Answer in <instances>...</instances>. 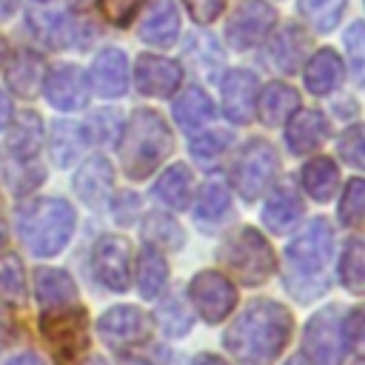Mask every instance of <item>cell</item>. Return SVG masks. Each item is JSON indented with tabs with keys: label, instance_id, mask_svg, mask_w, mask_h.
I'll use <instances>...</instances> for the list:
<instances>
[{
	"label": "cell",
	"instance_id": "obj_1",
	"mask_svg": "<svg viewBox=\"0 0 365 365\" xmlns=\"http://www.w3.org/2000/svg\"><path fill=\"white\" fill-rule=\"evenodd\" d=\"M291 334V314L274 299L251 302L225 331V348L240 365H274Z\"/></svg>",
	"mask_w": 365,
	"mask_h": 365
},
{
	"label": "cell",
	"instance_id": "obj_2",
	"mask_svg": "<svg viewBox=\"0 0 365 365\" xmlns=\"http://www.w3.org/2000/svg\"><path fill=\"white\" fill-rule=\"evenodd\" d=\"M168 151H171V131L163 123V117L148 108L134 111L120 143V160L125 174L134 180L148 177L160 165V160H165Z\"/></svg>",
	"mask_w": 365,
	"mask_h": 365
},
{
	"label": "cell",
	"instance_id": "obj_3",
	"mask_svg": "<svg viewBox=\"0 0 365 365\" xmlns=\"http://www.w3.org/2000/svg\"><path fill=\"white\" fill-rule=\"evenodd\" d=\"M20 237L37 257L57 254L74 231V208L66 200H37L20 211Z\"/></svg>",
	"mask_w": 365,
	"mask_h": 365
},
{
	"label": "cell",
	"instance_id": "obj_4",
	"mask_svg": "<svg viewBox=\"0 0 365 365\" xmlns=\"http://www.w3.org/2000/svg\"><path fill=\"white\" fill-rule=\"evenodd\" d=\"M334 248V231L325 220H314L308 222V228H302L291 242H288V279L297 277V282H288V288L294 291L302 279H311L319 291L325 288L322 271L325 262L331 257Z\"/></svg>",
	"mask_w": 365,
	"mask_h": 365
},
{
	"label": "cell",
	"instance_id": "obj_5",
	"mask_svg": "<svg viewBox=\"0 0 365 365\" xmlns=\"http://www.w3.org/2000/svg\"><path fill=\"white\" fill-rule=\"evenodd\" d=\"M222 262L245 285H259L274 274V251L265 237L254 228H242L228 240Z\"/></svg>",
	"mask_w": 365,
	"mask_h": 365
},
{
	"label": "cell",
	"instance_id": "obj_6",
	"mask_svg": "<svg viewBox=\"0 0 365 365\" xmlns=\"http://www.w3.org/2000/svg\"><path fill=\"white\" fill-rule=\"evenodd\" d=\"M305 354L311 365H342L348 351L345 319L336 305H325L305 325Z\"/></svg>",
	"mask_w": 365,
	"mask_h": 365
},
{
	"label": "cell",
	"instance_id": "obj_7",
	"mask_svg": "<svg viewBox=\"0 0 365 365\" xmlns=\"http://www.w3.org/2000/svg\"><path fill=\"white\" fill-rule=\"evenodd\" d=\"M40 331L48 339V345L54 348V356L68 365L74 362L88 342V328H86V311L66 305V308H54L46 311L40 319Z\"/></svg>",
	"mask_w": 365,
	"mask_h": 365
},
{
	"label": "cell",
	"instance_id": "obj_8",
	"mask_svg": "<svg viewBox=\"0 0 365 365\" xmlns=\"http://www.w3.org/2000/svg\"><path fill=\"white\" fill-rule=\"evenodd\" d=\"M274 171H277V154L271 143L254 140L245 145V151L234 165V188L240 191L242 200H257L271 182Z\"/></svg>",
	"mask_w": 365,
	"mask_h": 365
},
{
	"label": "cell",
	"instance_id": "obj_9",
	"mask_svg": "<svg viewBox=\"0 0 365 365\" xmlns=\"http://www.w3.org/2000/svg\"><path fill=\"white\" fill-rule=\"evenodd\" d=\"M188 297L205 322L225 319L231 314V308L237 305L234 285L228 282V277H222L217 271H200L188 285Z\"/></svg>",
	"mask_w": 365,
	"mask_h": 365
},
{
	"label": "cell",
	"instance_id": "obj_10",
	"mask_svg": "<svg viewBox=\"0 0 365 365\" xmlns=\"http://www.w3.org/2000/svg\"><path fill=\"white\" fill-rule=\"evenodd\" d=\"M91 265H94V274L97 279L111 288V291H125L128 282H131V245L128 240L123 237H103L97 245H94V254H91Z\"/></svg>",
	"mask_w": 365,
	"mask_h": 365
},
{
	"label": "cell",
	"instance_id": "obj_11",
	"mask_svg": "<svg viewBox=\"0 0 365 365\" xmlns=\"http://www.w3.org/2000/svg\"><path fill=\"white\" fill-rule=\"evenodd\" d=\"M274 17L277 14H274V9L268 3H262V0H245L234 11V17L228 20L225 37H228V43L234 48H248V46L259 43L268 34V29L274 26Z\"/></svg>",
	"mask_w": 365,
	"mask_h": 365
},
{
	"label": "cell",
	"instance_id": "obj_12",
	"mask_svg": "<svg viewBox=\"0 0 365 365\" xmlns=\"http://www.w3.org/2000/svg\"><path fill=\"white\" fill-rule=\"evenodd\" d=\"M100 334L108 345L114 348H123V345H137L148 336V317L134 308V305H117V308H108L103 317H100Z\"/></svg>",
	"mask_w": 365,
	"mask_h": 365
},
{
	"label": "cell",
	"instance_id": "obj_13",
	"mask_svg": "<svg viewBox=\"0 0 365 365\" xmlns=\"http://www.w3.org/2000/svg\"><path fill=\"white\" fill-rule=\"evenodd\" d=\"M134 77H137V88L143 94L168 97L171 91H177V86L182 80V68L174 60H165L157 54H140Z\"/></svg>",
	"mask_w": 365,
	"mask_h": 365
},
{
	"label": "cell",
	"instance_id": "obj_14",
	"mask_svg": "<svg viewBox=\"0 0 365 365\" xmlns=\"http://www.w3.org/2000/svg\"><path fill=\"white\" fill-rule=\"evenodd\" d=\"M46 97L60 111H74V108L86 106V100H88L86 74L77 66H68V63L51 68V74L46 77Z\"/></svg>",
	"mask_w": 365,
	"mask_h": 365
},
{
	"label": "cell",
	"instance_id": "obj_15",
	"mask_svg": "<svg viewBox=\"0 0 365 365\" xmlns=\"http://www.w3.org/2000/svg\"><path fill=\"white\" fill-rule=\"evenodd\" d=\"M257 97H259V83L251 71H245V68L228 71V77L222 83V106L234 123H248L254 117Z\"/></svg>",
	"mask_w": 365,
	"mask_h": 365
},
{
	"label": "cell",
	"instance_id": "obj_16",
	"mask_svg": "<svg viewBox=\"0 0 365 365\" xmlns=\"http://www.w3.org/2000/svg\"><path fill=\"white\" fill-rule=\"evenodd\" d=\"M91 86L103 97H120L128 86V63L120 48H103L91 63Z\"/></svg>",
	"mask_w": 365,
	"mask_h": 365
},
{
	"label": "cell",
	"instance_id": "obj_17",
	"mask_svg": "<svg viewBox=\"0 0 365 365\" xmlns=\"http://www.w3.org/2000/svg\"><path fill=\"white\" fill-rule=\"evenodd\" d=\"M180 34V14L177 6L171 0H154L151 9L145 11L143 23H140V37L151 46H171Z\"/></svg>",
	"mask_w": 365,
	"mask_h": 365
},
{
	"label": "cell",
	"instance_id": "obj_18",
	"mask_svg": "<svg viewBox=\"0 0 365 365\" xmlns=\"http://www.w3.org/2000/svg\"><path fill=\"white\" fill-rule=\"evenodd\" d=\"M111 180H114V171H111L108 160L91 157V160H86L80 165V171L74 177V188H77V194H80V200L86 205L97 208V205L106 202V197L111 191Z\"/></svg>",
	"mask_w": 365,
	"mask_h": 365
},
{
	"label": "cell",
	"instance_id": "obj_19",
	"mask_svg": "<svg viewBox=\"0 0 365 365\" xmlns=\"http://www.w3.org/2000/svg\"><path fill=\"white\" fill-rule=\"evenodd\" d=\"M299 217H302V200H299L297 188L291 182H279L262 208L265 225L271 231H288Z\"/></svg>",
	"mask_w": 365,
	"mask_h": 365
},
{
	"label": "cell",
	"instance_id": "obj_20",
	"mask_svg": "<svg viewBox=\"0 0 365 365\" xmlns=\"http://www.w3.org/2000/svg\"><path fill=\"white\" fill-rule=\"evenodd\" d=\"M288 145L297 154H308L319 148L328 137V120L319 111H299L288 117Z\"/></svg>",
	"mask_w": 365,
	"mask_h": 365
},
{
	"label": "cell",
	"instance_id": "obj_21",
	"mask_svg": "<svg viewBox=\"0 0 365 365\" xmlns=\"http://www.w3.org/2000/svg\"><path fill=\"white\" fill-rule=\"evenodd\" d=\"M34 291H37V299H40V305H43L46 311L74 305V297H77V288H74L71 277H68L66 271H54V268L37 271V277H34Z\"/></svg>",
	"mask_w": 365,
	"mask_h": 365
},
{
	"label": "cell",
	"instance_id": "obj_22",
	"mask_svg": "<svg viewBox=\"0 0 365 365\" xmlns=\"http://www.w3.org/2000/svg\"><path fill=\"white\" fill-rule=\"evenodd\" d=\"M342 80V60L334 48H319L305 66V86L314 94H328Z\"/></svg>",
	"mask_w": 365,
	"mask_h": 365
},
{
	"label": "cell",
	"instance_id": "obj_23",
	"mask_svg": "<svg viewBox=\"0 0 365 365\" xmlns=\"http://www.w3.org/2000/svg\"><path fill=\"white\" fill-rule=\"evenodd\" d=\"M299 108V94L285 83H271L265 91H259V114L268 125L285 123Z\"/></svg>",
	"mask_w": 365,
	"mask_h": 365
},
{
	"label": "cell",
	"instance_id": "obj_24",
	"mask_svg": "<svg viewBox=\"0 0 365 365\" xmlns=\"http://www.w3.org/2000/svg\"><path fill=\"white\" fill-rule=\"evenodd\" d=\"M40 83H43V60L29 48L17 51L11 57V66H9L11 91H17L20 97H31V94H37Z\"/></svg>",
	"mask_w": 365,
	"mask_h": 365
},
{
	"label": "cell",
	"instance_id": "obj_25",
	"mask_svg": "<svg viewBox=\"0 0 365 365\" xmlns=\"http://www.w3.org/2000/svg\"><path fill=\"white\" fill-rule=\"evenodd\" d=\"M299 180H302V188H305L314 200L325 202V200L334 197V191H336V185H339V168H336L334 160L317 157V160H311V163L302 168V177H299Z\"/></svg>",
	"mask_w": 365,
	"mask_h": 365
},
{
	"label": "cell",
	"instance_id": "obj_26",
	"mask_svg": "<svg viewBox=\"0 0 365 365\" xmlns=\"http://www.w3.org/2000/svg\"><path fill=\"white\" fill-rule=\"evenodd\" d=\"M305 46H308V37H305L297 26H282V29L274 34V40H271V60H274L282 71H297L299 63H302Z\"/></svg>",
	"mask_w": 365,
	"mask_h": 365
},
{
	"label": "cell",
	"instance_id": "obj_27",
	"mask_svg": "<svg viewBox=\"0 0 365 365\" xmlns=\"http://www.w3.org/2000/svg\"><path fill=\"white\" fill-rule=\"evenodd\" d=\"M157 200H163L168 208H185L191 200V171L185 165H171L160 174L157 185H154Z\"/></svg>",
	"mask_w": 365,
	"mask_h": 365
},
{
	"label": "cell",
	"instance_id": "obj_28",
	"mask_svg": "<svg viewBox=\"0 0 365 365\" xmlns=\"http://www.w3.org/2000/svg\"><path fill=\"white\" fill-rule=\"evenodd\" d=\"M211 114H214V106H211L208 94L200 88L182 91V97L174 103V117L185 131H197L200 125H205L211 120Z\"/></svg>",
	"mask_w": 365,
	"mask_h": 365
},
{
	"label": "cell",
	"instance_id": "obj_29",
	"mask_svg": "<svg viewBox=\"0 0 365 365\" xmlns=\"http://www.w3.org/2000/svg\"><path fill=\"white\" fill-rule=\"evenodd\" d=\"M339 277L348 291L365 294V234L351 237L345 242V251L339 259Z\"/></svg>",
	"mask_w": 365,
	"mask_h": 365
},
{
	"label": "cell",
	"instance_id": "obj_30",
	"mask_svg": "<svg viewBox=\"0 0 365 365\" xmlns=\"http://www.w3.org/2000/svg\"><path fill=\"white\" fill-rule=\"evenodd\" d=\"M165 277H168V265L165 259L160 257V251L154 245H148L143 254H140V265H137V285H140V294L143 297H157L160 288L165 285Z\"/></svg>",
	"mask_w": 365,
	"mask_h": 365
},
{
	"label": "cell",
	"instance_id": "obj_31",
	"mask_svg": "<svg viewBox=\"0 0 365 365\" xmlns=\"http://www.w3.org/2000/svg\"><path fill=\"white\" fill-rule=\"evenodd\" d=\"M86 131L77 125V123H57L54 125V134H51V154L60 165H68L71 160H77L86 148Z\"/></svg>",
	"mask_w": 365,
	"mask_h": 365
},
{
	"label": "cell",
	"instance_id": "obj_32",
	"mask_svg": "<svg viewBox=\"0 0 365 365\" xmlns=\"http://www.w3.org/2000/svg\"><path fill=\"white\" fill-rule=\"evenodd\" d=\"M40 117L37 114H31V111H23L20 114V120L14 123V131H11V151L17 154V157H31V154H37V148H40Z\"/></svg>",
	"mask_w": 365,
	"mask_h": 365
},
{
	"label": "cell",
	"instance_id": "obj_33",
	"mask_svg": "<svg viewBox=\"0 0 365 365\" xmlns=\"http://www.w3.org/2000/svg\"><path fill=\"white\" fill-rule=\"evenodd\" d=\"M299 11L314 29L331 31L345 11V0H299Z\"/></svg>",
	"mask_w": 365,
	"mask_h": 365
},
{
	"label": "cell",
	"instance_id": "obj_34",
	"mask_svg": "<svg viewBox=\"0 0 365 365\" xmlns=\"http://www.w3.org/2000/svg\"><path fill=\"white\" fill-rule=\"evenodd\" d=\"M31 29H37V34L51 43V46H66L68 40V17L57 9H40V11H31Z\"/></svg>",
	"mask_w": 365,
	"mask_h": 365
},
{
	"label": "cell",
	"instance_id": "obj_35",
	"mask_svg": "<svg viewBox=\"0 0 365 365\" xmlns=\"http://www.w3.org/2000/svg\"><path fill=\"white\" fill-rule=\"evenodd\" d=\"M228 211V188L220 182V180H208L202 188H200V197H197V220H217Z\"/></svg>",
	"mask_w": 365,
	"mask_h": 365
},
{
	"label": "cell",
	"instance_id": "obj_36",
	"mask_svg": "<svg viewBox=\"0 0 365 365\" xmlns=\"http://www.w3.org/2000/svg\"><path fill=\"white\" fill-rule=\"evenodd\" d=\"M339 220L348 228L365 225V180H351L342 191L339 202Z\"/></svg>",
	"mask_w": 365,
	"mask_h": 365
},
{
	"label": "cell",
	"instance_id": "obj_37",
	"mask_svg": "<svg viewBox=\"0 0 365 365\" xmlns=\"http://www.w3.org/2000/svg\"><path fill=\"white\" fill-rule=\"evenodd\" d=\"M145 240H151L160 248H180L182 245V231L165 214H151L148 222H145Z\"/></svg>",
	"mask_w": 365,
	"mask_h": 365
},
{
	"label": "cell",
	"instance_id": "obj_38",
	"mask_svg": "<svg viewBox=\"0 0 365 365\" xmlns=\"http://www.w3.org/2000/svg\"><path fill=\"white\" fill-rule=\"evenodd\" d=\"M157 319L165 328V334H171V336H180V334H185L191 328V314H188V308H185V302L180 297H168L157 308Z\"/></svg>",
	"mask_w": 365,
	"mask_h": 365
},
{
	"label": "cell",
	"instance_id": "obj_39",
	"mask_svg": "<svg viewBox=\"0 0 365 365\" xmlns=\"http://www.w3.org/2000/svg\"><path fill=\"white\" fill-rule=\"evenodd\" d=\"M345 51L351 60V68L359 80H365V23H354L345 29Z\"/></svg>",
	"mask_w": 365,
	"mask_h": 365
},
{
	"label": "cell",
	"instance_id": "obj_40",
	"mask_svg": "<svg viewBox=\"0 0 365 365\" xmlns=\"http://www.w3.org/2000/svg\"><path fill=\"white\" fill-rule=\"evenodd\" d=\"M339 154L348 165L365 168V125H354L339 140Z\"/></svg>",
	"mask_w": 365,
	"mask_h": 365
},
{
	"label": "cell",
	"instance_id": "obj_41",
	"mask_svg": "<svg viewBox=\"0 0 365 365\" xmlns=\"http://www.w3.org/2000/svg\"><path fill=\"white\" fill-rule=\"evenodd\" d=\"M140 3L143 0H100V9H103V14H106L108 23L128 26L131 17H134V11L140 9Z\"/></svg>",
	"mask_w": 365,
	"mask_h": 365
},
{
	"label": "cell",
	"instance_id": "obj_42",
	"mask_svg": "<svg viewBox=\"0 0 365 365\" xmlns=\"http://www.w3.org/2000/svg\"><path fill=\"white\" fill-rule=\"evenodd\" d=\"M225 145H228V137L222 131H211V134H200L191 140V154L194 157H214Z\"/></svg>",
	"mask_w": 365,
	"mask_h": 365
},
{
	"label": "cell",
	"instance_id": "obj_43",
	"mask_svg": "<svg viewBox=\"0 0 365 365\" xmlns=\"http://www.w3.org/2000/svg\"><path fill=\"white\" fill-rule=\"evenodd\" d=\"M222 6L225 0H185V9L197 23H211L222 11Z\"/></svg>",
	"mask_w": 365,
	"mask_h": 365
},
{
	"label": "cell",
	"instance_id": "obj_44",
	"mask_svg": "<svg viewBox=\"0 0 365 365\" xmlns=\"http://www.w3.org/2000/svg\"><path fill=\"white\" fill-rule=\"evenodd\" d=\"M345 336H348V342L365 345V305L354 308V311L345 317Z\"/></svg>",
	"mask_w": 365,
	"mask_h": 365
},
{
	"label": "cell",
	"instance_id": "obj_45",
	"mask_svg": "<svg viewBox=\"0 0 365 365\" xmlns=\"http://www.w3.org/2000/svg\"><path fill=\"white\" fill-rule=\"evenodd\" d=\"M0 279H3L9 288H14V294L23 291V277H20V265H17L14 257H6V259L0 262Z\"/></svg>",
	"mask_w": 365,
	"mask_h": 365
},
{
	"label": "cell",
	"instance_id": "obj_46",
	"mask_svg": "<svg viewBox=\"0 0 365 365\" xmlns=\"http://www.w3.org/2000/svg\"><path fill=\"white\" fill-rule=\"evenodd\" d=\"M9 120H11V100H9L6 91H0V128H3Z\"/></svg>",
	"mask_w": 365,
	"mask_h": 365
},
{
	"label": "cell",
	"instance_id": "obj_47",
	"mask_svg": "<svg viewBox=\"0 0 365 365\" xmlns=\"http://www.w3.org/2000/svg\"><path fill=\"white\" fill-rule=\"evenodd\" d=\"M6 365H43L34 354H20V356H14V359H9Z\"/></svg>",
	"mask_w": 365,
	"mask_h": 365
},
{
	"label": "cell",
	"instance_id": "obj_48",
	"mask_svg": "<svg viewBox=\"0 0 365 365\" xmlns=\"http://www.w3.org/2000/svg\"><path fill=\"white\" fill-rule=\"evenodd\" d=\"M194 365H228V362L220 359V356H214V354H202V356L194 359Z\"/></svg>",
	"mask_w": 365,
	"mask_h": 365
},
{
	"label": "cell",
	"instance_id": "obj_49",
	"mask_svg": "<svg viewBox=\"0 0 365 365\" xmlns=\"http://www.w3.org/2000/svg\"><path fill=\"white\" fill-rule=\"evenodd\" d=\"M285 365H311V362H308L305 356H299V354H297V356H291V359H288Z\"/></svg>",
	"mask_w": 365,
	"mask_h": 365
},
{
	"label": "cell",
	"instance_id": "obj_50",
	"mask_svg": "<svg viewBox=\"0 0 365 365\" xmlns=\"http://www.w3.org/2000/svg\"><path fill=\"white\" fill-rule=\"evenodd\" d=\"M6 51H9V46H6V37L0 34V66H3V60H6Z\"/></svg>",
	"mask_w": 365,
	"mask_h": 365
},
{
	"label": "cell",
	"instance_id": "obj_51",
	"mask_svg": "<svg viewBox=\"0 0 365 365\" xmlns=\"http://www.w3.org/2000/svg\"><path fill=\"white\" fill-rule=\"evenodd\" d=\"M3 242H6V222L0 220V248H3Z\"/></svg>",
	"mask_w": 365,
	"mask_h": 365
},
{
	"label": "cell",
	"instance_id": "obj_52",
	"mask_svg": "<svg viewBox=\"0 0 365 365\" xmlns=\"http://www.w3.org/2000/svg\"><path fill=\"white\" fill-rule=\"evenodd\" d=\"M3 334H6V322H3V314H0V339H3Z\"/></svg>",
	"mask_w": 365,
	"mask_h": 365
},
{
	"label": "cell",
	"instance_id": "obj_53",
	"mask_svg": "<svg viewBox=\"0 0 365 365\" xmlns=\"http://www.w3.org/2000/svg\"><path fill=\"white\" fill-rule=\"evenodd\" d=\"M88 365H106V362H103V359H91Z\"/></svg>",
	"mask_w": 365,
	"mask_h": 365
},
{
	"label": "cell",
	"instance_id": "obj_54",
	"mask_svg": "<svg viewBox=\"0 0 365 365\" xmlns=\"http://www.w3.org/2000/svg\"><path fill=\"white\" fill-rule=\"evenodd\" d=\"M125 365H145V362H125Z\"/></svg>",
	"mask_w": 365,
	"mask_h": 365
},
{
	"label": "cell",
	"instance_id": "obj_55",
	"mask_svg": "<svg viewBox=\"0 0 365 365\" xmlns=\"http://www.w3.org/2000/svg\"><path fill=\"white\" fill-rule=\"evenodd\" d=\"M356 365H365V359H362V362H356Z\"/></svg>",
	"mask_w": 365,
	"mask_h": 365
},
{
	"label": "cell",
	"instance_id": "obj_56",
	"mask_svg": "<svg viewBox=\"0 0 365 365\" xmlns=\"http://www.w3.org/2000/svg\"><path fill=\"white\" fill-rule=\"evenodd\" d=\"M80 3H86V0H80Z\"/></svg>",
	"mask_w": 365,
	"mask_h": 365
}]
</instances>
